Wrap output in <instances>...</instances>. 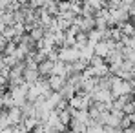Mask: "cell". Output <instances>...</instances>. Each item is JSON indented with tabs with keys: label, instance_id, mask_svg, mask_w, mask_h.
<instances>
[{
	"label": "cell",
	"instance_id": "obj_1",
	"mask_svg": "<svg viewBox=\"0 0 135 133\" xmlns=\"http://www.w3.org/2000/svg\"><path fill=\"white\" fill-rule=\"evenodd\" d=\"M110 84H112V88H113V95L115 97H122V95H128L132 91V86L128 82H122L120 78H113Z\"/></svg>",
	"mask_w": 135,
	"mask_h": 133
},
{
	"label": "cell",
	"instance_id": "obj_2",
	"mask_svg": "<svg viewBox=\"0 0 135 133\" xmlns=\"http://www.w3.org/2000/svg\"><path fill=\"white\" fill-rule=\"evenodd\" d=\"M93 47H95V55H99V57H106V55H110L113 51L112 42H100V40H99Z\"/></svg>",
	"mask_w": 135,
	"mask_h": 133
},
{
	"label": "cell",
	"instance_id": "obj_3",
	"mask_svg": "<svg viewBox=\"0 0 135 133\" xmlns=\"http://www.w3.org/2000/svg\"><path fill=\"white\" fill-rule=\"evenodd\" d=\"M79 57H80V53L77 49H62L60 51V60H75Z\"/></svg>",
	"mask_w": 135,
	"mask_h": 133
},
{
	"label": "cell",
	"instance_id": "obj_4",
	"mask_svg": "<svg viewBox=\"0 0 135 133\" xmlns=\"http://www.w3.org/2000/svg\"><path fill=\"white\" fill-rule=\"evenodd\" d=\"M102 37H104V33H102V31H97V29H95V31H91L90 37H88V38H90V44L95 46L99 40H102Z\"/></svg>",
	"mask_w": 135,
	"mask_h": 133
},
{
	"label": "cell",
	"instance_id": "obj_5",
	"mask_svg": "<svg viewBox=\"0 0 135 133\" xmlns=\"http://www.w3.org/2000/svg\"><path fill=\"white\" fill-rule=\"evenodd\" d=\"M7 117H9L11 122H18V120H20V110H17V108L9 110L7 111Z\"/></svg>",
	"mask_w": 135,
	"mask_h": 133
},
{
	"label": "cell",
	"instance_id": "obj_6",
	"mask_svg": "<svg viewBox=\"0 0 135 133\" xmlns=\"http://www.w3.org/2000/svg\"><path fill=\"white\" fill-rule=\"evenodd\" d=\"M35 80H37V71L29 69V71L26 73V82H27V84H31V82H35Z\"/></svg>",
	"mask_w": 135,
	"mask_h": 133
},
{
	"label": "cell",
	"instance_id": "obj_7",
	"mask_svg": "<svg viewBox=\"0 0 135 133\" xmlns=\"http://www.w3.org/2000/svg\"><path fill=\"white\" fill-rule=\"evenodd\" d=\"M122 31H124V35H133V33H135V27L132 26V24H126V26L122 27Z\"/></svg>",
	"mask_w": 135,
	"mask_h": 133
},
{
	"label": "cell",
	"instance_id": "obj_8",
	"mask_svg": "<svg viewBox=\"0 0 135 133\" xmlns=\"http://www.w3.org/2000/svg\"><path fill=\"white\" fill-rule=\"evenodd\" d=\"M42 37V33L38 31V29H35V33H33V38H40Z\"/></svg>",
	"mask_w": 135,
	"mask_h": 133
}]
</instances>
